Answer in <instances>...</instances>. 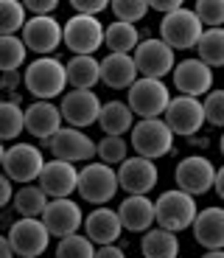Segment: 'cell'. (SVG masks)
<instances>
[{
  "mask_svg": "<svg viewBox=\"0 0 224 258\" xmlns=\"http://www.w3.org/2000/svg\"><path fill=\"white\" fill-rule=\"evenodd\" d=\"M23 87L34 96V101H53L67 93L64 62L56 56H37L23 71Z\"/></svg>",
  "mask_w": 224,
  "mask_h": 258,
  "instance_id": "obj_1",
  "label": "cell"
},
{
  "mask_svg": "<svg viewBox=\"0 0 224 258\" xmlns=\"http://www.w3.org/2000/svg\"><path fill=\"white\" fill-rule=\"evenodd\" d=\"M199 213V205L191 194L179 191V188H168L154 200V225L171 233L191 230L193 219Z\"/></svg>",
  "mask_w": 224,
  "mask_h": 258,
  "instance_id": "obj_2",
  "label": "cell"
},
{
  "mask_svg": "<svg viewBox=\"0 0 224 258\" xmlns=\"http://www.w3.org/2000/svg\"><path fill=\"white\" fill-rule=\"evenodd\" d=\"M129 146L134 149L137 157L157 163L160 157H168L174 152V132L166 126L163 118H143V121H134L129 132Z\"/></svg>",
  "mask_w": 224,
  "mask_h": 258,
  "instance_id": "obj_3",
  "label": "cell"
},
{
  "mask_svg": "<svg viewBox=\"0 0 224 258\" xmlns=\"http://www.w3.org/2000/svg\"><path fill=\"white\" fill-rule=\"evenodd\" d=\"M121 191L118 185V174L112 166H104V163H84L79 168V185L76 194L90 205H107V202L115 200V194Z\"/></svg>",
  "mask_w": 224,
  "mask_h": 258,
  "instance_id": "obj_4",
  "label": "cell"
},
{
  "mask_svg": "<svg viewBox=\"0 0 224 258\" xmlns=\"http://www.w3.org/2000/svg\"><path fill=\"white\" fill-rule=\"evenodd\" d=\"M62 45L73 51V56H96L98 48H104V23L98 17L73 14L62 23Z\"/></svg>",
  "mask_w": 224,
  "mask_h": 258,
  "instance_id": "obj_5",
  "label": "cell"
},
{
  "mask_svg": "<svg viewBox=\"0 0 224 258\" xmlns=\"http://www.w3.org/2000/svg\"><path fill=\"white\" fill-rule=\"evenodd\" d=\"M168 101H171V90L160 79H137L126 90V107L132 110L134 118H163Z\"/></svg>",
  "mask_w": 224,
  "mask_h": 258,
  "instance_id": "obj_6",
  "label": "cell"
},
{
  "mask_svg": "<svg viewBox=\"0 0 224 258\" xmlns=\"http://www.w3.org/2000/svg\"><path fill=\"white\" fill-rule=\"evenodd\" d=\"M202 31H205V26L199 23V17L193 14V9H188V6L177 9V12L166 14V17L160 20V39L171 48L174 53L196 48Z\"/></svg>",
  "mask_w": 224,
  "mask_h": 258,
  "instance_id": "obj_7",
  "label": "cell"
},
{
  "mask_svg": "<svg viewBox=\"0 0 224 258\" xmlns=\"http://www.w3.org/2000/svg\"><path fill=\"white\" fill-rule=\"evenodd\" d=\"M45 166V155L42 149L34 146V143H12L6 149V157H3V174L12 182H20V185H31L37 182L39 171Z\"/></svg>",
  "mask_w": 224,
  "mask_h": 258,
  "instance_id": "obj_8",
  "label": "cell"
},
{
  "mask_svg": "<svg viewBox=\"0 0 224 258\" xmlns=\"http://www.w3.org/2000/svg\"><path fill=\"white\" fill-rule=\"evenodd\" d=\"M132 59H134V68H137V76L160 79V82L174 71V64H177V53H174L160 37L140 39L137 48L132 51Z\"/></svg>",
  "mask_w": 224,
  "mask_h": 258,
  "instance_id": "obj_9",
  "label": "cell"
},
{
  "mask_svg": "<svg viewBox=\"0 0 224 258\" xmlns=\"http://www.w3.org/2000/svg\"><path fill=\"white\" fill-rule=\"evenodd\" d=\"M213 180H216V166L205 155H188L174 168V182H177V188L191 194L193 200L196 197H205L207 191H213Z\"/></svg>",
  "mask_w": 224,
  "mask_h": 258,
  "instance_id": "obj_10",
  "label": "cell"
},
{
  "mask_svg": "<svg viewBox=\"0 0 224 258\" xmlns=\"http://www.w3.org/2000/svg\"><path fill=\"white\" fill-rule=\"evenodd\" d=\"M166 126L174 132V138H193L202 132L205 123V110H202V98L191 96H171L166 112H163Z\"/></svg>",
  "mask_w": 224,
  "mask_h": 258,
  "instance_id": "obj_11",
  "label": "cell"
},
{
  "mask_svg": "<svg viewBox=\"0 0 224 258\" xmlns=\"http://www.w3.org/2000/svg\"><path fill=\"white\" fill-rule=\"evenodd\" d=\"M51 149L53 160H64V163H93L96 157V141L84 132V129H73V126H62L51 141L45 143Z\"/></svg>",
  "mask_w": 224,
  "mask_h": 258,
  "instance_id": "obj_12",
  "label": "cell"
},
{
  "mask_svg": "<svg viewBox=\"0 0 224 258\" xmlns=\"http://www.w3.org/2000/svg\"><path fill=\"white\" fill-rule=\"evenodd\" d=\"M101 98L96 90H67L59 101V112H62L64 126L73 129H90L98 123V112H101Z\"/></svg>",
  "mask_w": 224,
  "mask_h": 258,
  "instance_id": "obj_13",
  "label": "cell"
},
{
  "mask_svg": "<svg viewBox=\"0 0 224 258\" xmlns=\"http://www.w3.org/2000/svg\"><path fill=\"white\" fill-rule=\"evenodd\" d=\"M20 39L26 51L37 53V56H53L59 45H62V23L56 17H28L23 31H20Z\"/></svg>",
  "mask_w": 224,
  "mask_h": 258,
  "instance_id": "obj_14",
  "label": "cell"
},
{
  "mask_svg": "<svg viewBox=\"0 0 224 258\" xmlns=\"http://www.w3.org/2000/svg\"><path fill=\"white\" fill-rule=\"evenodd\" d=\"M118 174V185L126 194H140V197H148V194L157 188L160 182V171H157V163L146 160V157L129 155L121 166L115 168Z\"/></svg>",
  "mask_w": 224,
  "mask_h": 258,
  "instance_id": "obj_15",
  "label": "cell"
},
{
  "mask_svg": "<svg viewBox=\"0 0 224 258\" xmlns=\"http://www.w3.org/2000/svg\"><path fill=\"white\" fill-rule=\"evenodd\" d=\"M9 244H12L14 255L20 258H37L48 250L51 244V233L45 230L42 219H17L9 227Z\"/></svg>",
  "mask_w": 224,
  "mask_h": 258,
  "instance_id": "obj_16",
  "label": "cell"
},
{
  "mask_svg": "<svg viewBox=\"0 0 224 258\" xmlns=\"http://www.w3.org/2000/svg\"><path fill=\"white\" fill-rule=\"evenodd\" d=\"M39 219H42L45 230L51 233V236L64 239V236H73V233L82 230L84 211L76 200H70V197H67V200H48V205H45Z\"/></svg>",
  "mask_w": 224,
  "mask_h": 258,
  "instance_id": "obj_17",
  "label": "cell"
},
{
  "mask_svg": "<svg viewBox=\"0 0 224 258\" xmlns=\"http://www.w3.org/2000/svg\"><path fill=\"white\" fill-rule=\"evenodd\" d=\"M171 79H174V87L179 90V96L205 98L213 90V71L205 62H199L196 56L179 59L171 71Z\"/></svg>",
  "mask_w": 224,
  "mask_h": 258,
  "instance_id": "obj_18",
  "label": "cell"
},
{
  "mask_svg": "<svg viewBox=\"0 0 224 258\" xmlns=\"http://www.w3.org/2000/svg\"><path fill=\"white\" fill-rule=\"evenodd\" d=\"M37 185L45 191L48 200H67L79 185V168L64 160H45L42 171L37 177Z\"/></svg>",
  "mask_w": 224,
  "mask_h": 258,
  "instance_id": "obj_19",
  "label": "cell"
},
{
  "mask_svg": "<svg viewBox=\"0 0 224 258\" xmlns=\"http://www.w3.org/2000/svg\"><path fill=\"white\" fill-rule=\"evenodd\" d=\"M23 121H26L28 135L42 141V143H48L59 129L64 126L59 104H53V101H31L26 110H23Z\"/></svg>",
  "mask_w": 224,
  "mask_h": 258,
  "instance_id": "obj_20",
  "label": "cell"
},
{
  "mask_svg": "<svg viewBox=\"0 0 224 258\" xmlns=\"http://www.w3.org/2000/svg\"><path fill=\"white\" fill-rule=\"evenodd\" d=\"M84 236L96 247H104V244H118V239L123 236V225L118 219V211L115 208H93V211L84 216V225H82Z\"/></svg>",
  "mask_w": 224,
  "mask_h": 258,
  "instance_id": "obj_21",
  "label": "cell"
},
{
  "mask_svg": "<svg viewBox=\"0 0 224 258\" xmlns=\"http://www.w3.org/2000/svg\"><path fill=\"white\" fill-rule=\"evenodd\" d=\"M191 233L202 250H224V208H199Z\"/></svg>",
  "mask_w": 224,
  "mask_h": 258,
  "instance_id": "obj_22",
  "label": "cell"
},
{
  "mask_svg": "<svg viewBox=\"0 0 224 258\" xmlns=\"http://www.w3.org/2000/svg\"><path fill=\"white\" fill-rule=\"evenodd\" d=\"M115 211H118V219H121L123 230L146 233V230L154 227V200L152 197L126 194V200H123Z\"/></svg>",
  "mask_w": 224,
  "mask_h": 258,
  "instance_id": "obj_23",
  "label": "cell"
},
{
  "mask_svg": "<svg viewBox=\"0 0 224 258\" xmlns=\"http://www.w3.org/2000/svg\"><path fill=\"white\" fill-rule=\"evenodd\" d=\"M137 79L140 76H137L132 53H107L101 59V82L109 90H129Z\"/></svg>",
  "mask_w": 224,
  "mask_h": 258,
  "instance_id": "obj_24",
  "label": "cell"
},
{
  "mask_svg": "<svg viewBox=\"0 0 224 258\" xmlns=\"http://www.w3.org/2000/svg\"><path fill=\"white\" fill-rule=\"evenodd\" d=\"M98 126L107 138H126L134 126V115L126 107V101L121 98H112V101L101 104V112H98Z\"/></svg>",
  "mask_w": 224,
  "mask_h": 258,
  "instance_id": "obj_25",
  "label": "cell"
},
{
  "mask_svg": "<svg viewBox=\"0 0 224 258\" xmlns=\"http://www.w3.org/2000/svg\"><path fill=\"white\" fill-rule=\"evenodd\" d=\"M64 76L70 90H93L101 82V59L96 56H70L64 62Z\"/></svg>",
  "mask_w": 224,
  "mask_h": 258,
  "instance_id": "obj_26",
  "label": "cell"
},
{
  "mask_svg": "<svg viewBox=\"0 0 224 258\" xmlns=\"http://www.w3.org/2000/svg\"><path fill=\"white\" fill-rule=\"evenodd\" d=\"M143 258H179V236L154 225L140 239Z\"/></svg>",
  "mask_w": 224,
  "mask_h": 258,
  "instance_id": "obj_27",
  "label": "cell"
},
{
  "mask_svg": "<svg viewBox=\"0 0 224 258\" xmlns=\"http://www.w3.org/2000/svg\"><path fill=\"white\" fill-rule=\"evenodd\" d=\"M140 42V31L129 23L112 20L109 26H104V45L109 48V53H132Z\"/></svg>",
  "mask_w": 224,
  "mask_h": 258,
  "instance_id": "obj_28",
  "label": "cell"
},
{
  "mask_svg": "<svg viewBox=\"0 0 224 258\" xmlns=\"http://www.w3.org/2000/svg\"><path fill=\"white\" fill-rule=\"evenodd\" d=\"M48 205V197L39 185H20L12 197V208L20 213V219H39Z\"/></svg>",
  "mask_w": 224,
  "mask_h": 258,
  "instance_id": "obj_29",
  "label": "cell"
},
{
  "mask_svg": "<svg viewBox=\"0 0 224 258\" xmlns=\"http://www.w3.org/2000/svg\"><path fill=\"white\" fill-rule=\"evenodd\" d=\"M196 59L207 68H224V28H205L196 42Z\"/></svg>",
  "mask_w": 224,
  "mask_h": 258,
  "instance_id": "obj_30",
  "label": "cell"
},
{
  "mask_svg": "<svg viewBox=\"0 0 224 258\" xmlns=\"http://www.w3.org/2000/svg\"><path fill=\"white\" fill-rule=\"evenodd\" d=\"M26 129V121H23V107L14 101H6L0 98V143L3 141H17Z\"/></svg>",
  "mask_w": 224,
  "mask_h": 258,
  "instance_id": "obj_31",
  "label": "cell"
},
{
  "mask_svg": "<svg viewBox=\"0 0 224 258\" xmlns=\"http://www.w3.org/2000/svg\"><path fill=\"white\" fill-rule=\"evenodd\" d=\"M26 56L28 51L20 37H0V73H20Z\"/></svg>",
  "mask_w": 224,
  "mask_h": 258,
  "instance_id": "obj_32",
  "label": "cell"
},
{
  "mask_svg": "<svg viewBox=\"0 0 224 258\" xmlns=\"http://www.w3.org/2000/svg\"><path fill=\"white\" fill-rule=\"evenodd\" d=\"M26 14L20 0H0V37H20L28 20Z\"/></svg>",
  "mask_w": 224,
  "mask_h": 258,
  "instance_id": "obj_33",
  "label": "cell"
},
{
  "mask_svg": "<svg viewBox=\"0 0 224 258\" xmlns=\"http://www.w3.org/2000/svg\"><path fill=\"white\" fill-rule=\"evenodd\" d=\"M96 157L104 166L118 168L129 157V138H107L104 135L101 141L96 143Z\"/></svg>",
  "mask_w": 224,
  "mask_h": 258,
  "instance_id": "obj_34",
  "label": "cell"
},
{
  "mask_svg": "<svg viewBox=\"0 0 224 258\" xmlns=\"http://www.w3.org/2000/svg\"><path fill=\"white\" fill-rule=\"evenodd\" d=\"M56 258H96V244L84 233H73V236L59 239Z\"/></svg>",
  "mask_w": 224,
  "mask_h": 258,
  "instance_id": "obj_35",
  "label": "cell"
},
{
  "mask_svg": "<svg viewBox=\"0 0 224 258\" xmlns=\"http://www.w3.org/2000/svg\"><path fill=\"white\" fill-rule=\"evenodd\" d=\"M109 9H112L115 20L129 23V26L140 23V20L152 12V9H148V0H112V3H109Z\"/></svg>",
  "mask_w": 224,
  "mask_h": 258,
  "instance_id": "obj_36",
  "label": "cell"
},
{
  "mask_svg": "<svg viewBox=\"0 0 224 258\" xmlns=\"http://www.w3.org/2000/svg\"><path fill=\"white\" fill-rule=\"evenodd\" d=\"M193 14L199 23L207 28H221L224 26V0H196Z\"/></svg>",
  "mask_w": 224,
  "mask_h": 258,
  "instance_id": "obj_37",
  "label": "cell"
},
{
  "mask_svg": "<svg viewBox=\"0 0 224 258\" xmlns=\"http://www.w3.org/2000/svg\"><path fill=\"white\" fill-rule=\"evenodd\" d=\"M202 110H205V123L224 129V87H213L202 98Z\"/></svg>",
  "mask_w": 224,
  "mask_h": 258,
  "instance_id": "obj_38",
  "label": "cell"
},
{
  "mask_svg": "<svg viewBox=\"0 0 224 258\" xmlns=\"http://www.w3.org/2000/svg\"><path fill=\"white\" fill-rule=\"evenodd\" d=\"M70 6L76 14H87V17H98L101 12L109 9V0H70Z\"/></svg>",
  "mask_w": 224,
  "mask_h": 258,
  "instance_id": "obj_39",
  "label": "cell"
},
{
  "mask_svg": "<svg viewBox=\"0 0 224 258\" xmlns=\"http://www.w3.org/2000/svg\"><path fill=\"white\" fill-rule=\"evenodd\" d=\"M23 9L31 12V17H51L59 9V0H23Z\"/></svg>",
  "mask_w": 224,
  "mask_h": 258,
  "instance_id": "obj_40",
  "label": "cell"
},
{
  "mask_svg": "<svg viewBox=\"0 0 224 258\" xmlns=\"http://www.w3.org/2000/svg\"><path fill=\"white\" fill-rule=\"evenodd\" d=\"M20 87H23V73H0V93L12 96L20 93Z\"/></svg>",
  "mask_w": 224,
  "mask_h": 258,
  "instance_id": "obj_41",
  "label": "cell"
},
{
  "mask_svg": "<svg viewBox=\"0 0 224 258\" xmlns=\"http://www.w3.org/2000/svg\"><path fill=\"white\" fill-rule=\"evenodd\" d=\"M12 197H14V182L0 171V211L12 205Z\"/></svg>",
  "mask_w": 224,
  "mask_h": 258,
  "instance_id": "obj_42",
  "label": "cell"
},
{
  "mask_svg": "<svg viewBox=\"0 0 224 258\" xmlns=\"http://www.w3.org/2000/svg\"><path fill=\"white\" fill-rule=\"evenodd\" d=\"M185 3L182 0H148V9H154V12H160L163 17L171 12H177V9H182Z\"/></svg>",
  "mask_w": 224,
  "mask_h": 258,
  "instance_id": "obj_43",
  "label": "cell"
},
{
  "mask_svg": "<svg viewBox=\"0 0 224 258\" xmlns=\"http://www.w3.org/2000/svg\"><path fill=\"white\" fill-rule=\"evenodd\" d=\"M96 258H126V252L118 244H104V247H96Z\"/></svg>",
  "mask_w": 224,
  "mask_h": 258,
  "instance_id": "obj_44",
  "label": "cell"
},
{
  "mask_svg": "<svg viewBox=\"0 0 224 258\" xmlns=\"http://www.w3.org/2000/svg\"><path fill=\"white\" fill-rule=\"evenodd\" d=\"M213 191L218 194V200L224 202V166L216 168V180H213Z\"/></svg>",
  "mask_w": 224,
  "mask_h": 258,
  "instance_id": "obj_45",
  "label": "cell"
},
{
  "mask_svg": "<svg viewBox=\"0 0 224 258\" xmlns=\"http://www.w3.org/2000/svg\"><path fill=\"white\" fill-rule=\"evenodd\" d=\"M0 258H14V250H12L6 236H0Z\"/></svg>",
  "mask_w": 224,
  "mask_h": 258,
  "instance_id": "obj_46",
  "label": "cell"
},
{
  "mask_svg": "<svg viewBox=\"0 0 224 258\" xmlns=\"http://www.w3.org/2000/svg\"><path fill=\"white\" fill-rule=\"evenodd\" d=\"M188 143H191L193 149H207V143H210V141H207L205 135H193V138H188Z\"/></svg>",
  "mask_w": 224,
  "mask_h": 258,
  "instance_id": "obj_47",
  "label": "cell"
},
{
  "mask_svg": "<svg viewBox=\"0 0 224 258\" xmlns=\"http://www.w3.org/2000/svg\"><path fill=\"white\" fill-rule=\"evenodd\" d=\"M199 258H224V250H207V252H202Z\"/></svg>",
  "mask_w": 224,
  "mask_h": 258,
  "instance_id": "obj_48",
  "label": "cell"
},
{
  "mask_svg": "<svg viewBox=\"0 0 224 258\" xmlns=\"http://www.w3.org/2000/svg\"><path fill=\"white\" fill-rule=\"evenodd\" d=\"M3 157H6V146L0 143V168H3Z\"/></svg>",
  "mask_w": 224,
  "mask_h": 258,
  "instance_id": "obj_49",
  "label": "cell"
},
{
  "mask_svg": "<svg viewBox=\"0 0 224 258\" xmlns=\"http://www.w3.org/2000/svg\"><path fill=\"white\" fill-rule=\"evenodd\" d=\"M218 149H221V155H224V135L218 138Z\"/></svg>",
  "mask_w": 224,
  "mask_h": 258,
  "instance_id": "obj_50",
  "label": "cell"
},
{
  "mask_svg": "<svg viewBox=\"0 0 224 258\" xmlns=\"http://www.w3.org/2000/svg\"><path fill=\"white\" fill-rule=\"evenodd\" d=\"M37 258H45V255H37Z\"/></svg>",
  "mask_w": 224,
  "mask_h": 258,
  "instance_id": "obj_51",
  "label": "cell"
},
{
  "mask_svg": "<svg viewBox=\"0 0 224 258\" xmlns=\"http://www.w3.org/2000/svg\"><path fill=\"white\" fill-rule=\"evenodd\" d=\"M140 258H143V255H140Z\"/></svg>",
  "mask_w": 224,
  "mask_h": 258,
  "instance_id": "obj_52",
  "label": "cell"
}]
</instances>
